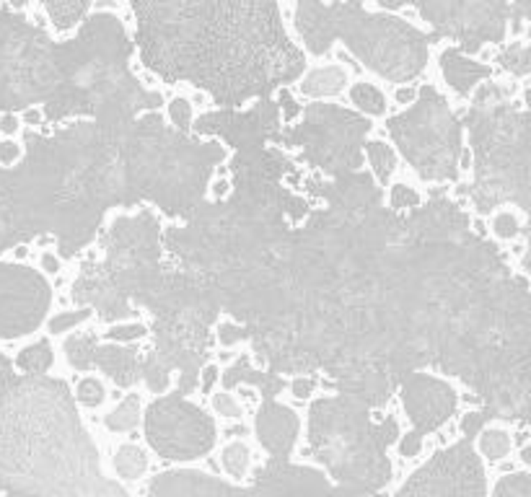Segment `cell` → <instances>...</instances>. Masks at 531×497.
Returning <instances> with one entry per match:
<instances>
[{"label": "cell", "instance_id": "1", "mask_svg": "<svg viewBox=\"0 0 531 497\" xmlns=\"http://www.w3.org/2000/svg\"><path fill=\"white\" fill-rule=\"evenodd\" d=\"M132 10L143 63L169 83L205 89L226 109L270 99L306 65L285 34L275 3L176 0L135 3Z\"/></svg>", "mask_w": 531, "mask_h": 497}, {"label": "cell", "instance_id": "2", "mask_svg": "<svg viewBox=\"0 0 531 497\" xmlns=\"http://www.w3.org/2000/svg\"><path fill=\"white\" fill-rule=\"evenodd\" d=\"M130 125L78 122L49 137L26 132V155L21 166L6 169V181L29 238L52 234L60 254L75 257L91 244L107 210L143 202L128 148Z\"/></svg>", "mask_w": 531, "mask_h": 497}, {"label": "cell", "instance_id": "3", "mask_svg": "<svg viewBox=\"0 0 531 497\" xmlns=\"http://www.w3.org/2000/svg\"><path fill=\"white\" fill-rule=\"evenodd\" d=\"M0 492L8 497H130L101 474L63 381H0Z\"/></svg>", "mask_w": 531, "mask_h": 497}, {"label": "cell", "instance_id": "4", "mask_svg": "<svg viewBox=\"0 0 531 497\" xmlns=\"http://www.w3.org/2000/svg\"><path fill=\"white\" fill-rule=\"evenodd\" d=\"M132 42L109 13L83 21L75 39L55 45L60 86L45 104L49 122L93 117V125L119 127L153 112L161 104L156 91H146L130 70Z\"/></svg>", "mask_w": 531, "mask_h": 497}, {"label": "cell", "instance_id": "5", "mask_svg": "<svg viewBox=\"0 0 531 497\" xmlns=\"http://www.w3.org/2000/svg\"><path fill=\"white\" fill-rule=\"evenodd\" d=\"M467 127L475 153V181L469 197L479 213H490L503 202L529 210L531 135L529 112L511 93L485 83L467 112Z\"/></svg>", "mask_w": 531, "mask_h": 497}, {"label": "cell", "instance_id": "6", "mask_svg": "<svg viewBox=\"0 0 531 497\" xmlns=\"http://www.w3.org/2000/svg\"><path fill=\"white\" fill-rule=\"evenodd\" d=\"M295 29L314 54H327L334 39L389 81H413L428 63V36L397 16L368 13L357 3H301Z\"/></svg>", "mask_w": 531, "mask_h": 497}, {"label": "cell", "instance_id": "7", "mask_svg": "<svg viewBox=\"0 0 531 497\" xmlns=\"http://www.w3.org/2000/svg\"><path fill=\"white\" fill-rule=\"evenodd\" d=\"M104 262H86L73 282V300L93 306L104 321L132 316L130 300L143 306L161 277V226L153 213L122 215L104 236Z\"/></svg>", "mask_w": 531, "mask_h": 497}, {"label": "cell", "instance_id": "8", "mask_svg": "<svg viewBox=\"0 0 531 497\" xmlns=\"http://www.w3.org/2000/svg\"><path fill=\"white\" fill-rule=\"evenodd\" d=\"M153 311L156 355L169 371H179L176 397L190 394L208 362L210 326L218 319V300L210 282L184 270L161 272L156 288L143 300Z\"/></svg>", "mask_w": 531, "mask_h": 497}, {"label": "cell", "instance_id": "9", "mask_svg": "<svg viewBox=\"0 0 531 497\" xmlns=\"http://www.w3.org/2000/svg\"><path fill=\"white\" fill-rule=\"evenodd\" d=\"M309 443L339 487L376 497L392 480V464L368 407L348 397H327L311 404Z\"/></svg>", "mask_w": 531, "mask_h": 497}, {"label": "cell", "instance_id": "10", "mask_svg": "<svg viewBox=\"0 0 531 497\" xmlns=\"http://www.w3.org/2000/svg\"><path fill=\"white\" fill-rule=\"evenodd\" d=\"M389 132L422 179H456L461 125L454 117L449 101L433 86H422L413 107L389 119Z\"/></svg>", "mask_w": 531, "mask_h": 497}, {"label": "cell", "instance_id": "11", "mask_svg": "<svg viewBox=\"0 0 531 497\" xmlns=\"http://www.w3.org/2000/svg\"><path fill=\"white\" fill-rule=\"evenodd\" d=\"M371 122L355 112L334 104H309L303 122L291 132L277 135L275 143H288L303 151V161L321 169L330 176H345L360 166V145Z\"/></svg>", "mask_w": 531, "mask_h": 497}, {"label": "cell", "instance_id": "12", "mask_svg": "<svg viewBox=\"0 0 531 497\" xmlns=\"http://www.w3.org/2000/svg\"><path fill=\"white\" fill-rule=\"evenodd\" d=\"M146 438L151 448L169 461H192L213 448L215 425L200 407L171 394L148 407Z\"/></svg>", "mask_w": 531, "mask_h": 497}, {"label": "cell", "instance_id": "13", "mask_svg": "<svg viewBox=\"0 0 531 497\" xmlns=\"http://www.w3.org/2000/svg\"><path fill=\"white\" fill-rule=\"evenodd\" d=\"M407 6H415L425 21H431L436 36L459 39L461 49L469 54L485 42H503L511 21V3L505 0H407Z\"/></svg>", "mask_w": 531, "mask_h": 497}, {"label": "cell", "instance_id": "14", "mask_svg": "<svg viewBox=\"0 0 531 497\" xmlns=\"http://www.w3.org/2000/svg\"><path fill=\"white\" fill-rule=\"evenodd\" d=\"M485 471L472 441H459L438 451L422 469L404 482L394 497H485Z\"/></svg>", "mask_w": 531, "mask_h": 497}, {"label": "cell", "instance_id": "15", "mask_svg": "<svg viewBox=\"0 0 531 497\" xmlns=\"http://www.w3.org/2000/svg\"><path fill=\"white\" fill-rule=\"evenodd\" d=\"M49 285L42 275L19 264H0V339L34 332L49 308Z\"/></svg>", "mask_w": 531, "mask_h": 497}, {"label": "cell", "instance_id": "16", "mask_svg": "<svg viewBox=\"0 0 531 497\" xmlns=\"http://www.w3.org/2000/svg\"><path fill=\"white\" fill-rule=\"evenodd\" d=\"M277 127H280V109L270 99H259L249 112L220 109V112L202 114L194 122L197 132L223 137L226 143L236 148V153L262 151L267 140L277 137Z\"/></svg>", "mask_w": 531, "mask_h": 497}, {"label": "cell", "instance_id": "17", "mask_svg": "<svg viewBox=\"0 0 531 497\" xmlns=\"http://www.w3.org/2000/svg\"><path fill=\"white\" fill-rule=\"evenodd\" d=\"M252 489L256 497H360L339 484H332L321 471L275 459L256 469Z\"/></svg>", "mask_w": 531, "mask_h": 497}, {"label": "cell", "instance_id": "18", "mask_svg": "<svg viewBox=\"0 0 531 497\" xmlns=\"http://www.w3.org/2000/svg\"><path fill=\"white\" fill-rule=\"evenodd\" d=\"M399 389H402V404L420 438L449 422V417L456 409V391L446 381L433 379L428 373H410L399 383Z\"/></svg>", "mask_w": 531, "mask_h": 497}, {"label": "cell", "instance_id": "19", "mask_svg": "<svg viewBox=\"0 0 531 497\" xmlns=\"http://www.w3.org/2000/svg\"><path fill=\"white\" fill-rule=\"evenodd\" d=\"M148 497H256L252 487H233L194 469L164 471L148 487Z\"/></svg>", "mask_w": 531, "mask_h": 497}, {"label": "cell", "instance_id": "20", "mask_svg": "<svg viewBox=\"0 0 531 497\" xmlns=\"http://www.w3.org/2000/svg\"><path fill=\"white\" fill-rule=\"evenodd\" d=\"M309 184L314 192H319L327 199L330 210H337V213H363L381 205V192L368 174L353 171L337 176L330 184H319L316 179H311Z\"/></svg>", "mask_w": 531, "mask_h": 497}, {"label": "cell", "instance_id": "21", "mask_svg": "<svg viewBox=\"0 0 531 497\" xmlns=\"http://www.w3.org/2000/svg\"><path fill=\"white\" fill-rule=\"evenodd\" d=\"M298 435V417L277 402H262L256 409V438L275 461H288Z\"/></svg>", "mask_w": 531, "mask_h": 497}, {"label": "cell", "instance_id": "22", "mask_svg": "<svg viewBox=\"0 0 531 497\" xmlns=\"http://www.w3.org/2000/svg\"><path fill=\"white\" fill-rule=\"evenodd\" d=\"M291 171V163L285 161L277 151L262 148L252 153H236L231 161L233 187H270L280 184L283 174Z\"/></svg>", "mask_w": 531, "mask_h": 497}, {"label": "cell", "instance_id": "23", "mask_svg": "<svg viewBox=\"0 0 531 497\" xmlns=\"http://www.w3.org/2000/svg\"><path fill=\"white\" fill-rule=\"evenodd\" d=\"M93 362L107 373L117 386H132L140 379V358L132 347H117L104 344L93 350Z\"/></svg>", "mask_w": 531, "mask_h": 497}, {"label": "cell", "instance_id": "24", "mask_svg": "<svg viewBox=\"0 0 531 497\" xmlns=\"http://www.w3.org/2000/svg\"><path fill=\"white\" fill-rule=\"evenodd\" d=\"M440 70H443L446 83L454 91H459L461 96H467L482 78H490V68L487 65L469 60L467 54H461L459 49H446V52L440 54Z\"/></svg>", "mask_w": 531, "mask_h": 497}, {"label": "cell", "instance_id": "25", "mask_svg": "<svg viewBox=\"0 0 531 497\" xmlns=\"http://www.w3.org/2000/svg\"><path fill=\"white\" fill-rule=\"evenodd\" d=\"M238 383H249V386H256V389L262 391V397L265 402H272V399L283 391V379L275 376V373H262V371H254V368H249V360L247 358H241L238 362H233L229 371L223 373V386L226 389H233Z\"/></svg>", "mask_w": 531, "mask_h": 497}, {"label": "cell", "instance_id": "26", "mask_svg": "<svg viewBox=\"0 0 531 497\" xmlns=\"http://www.w3.org/2000/svg\"><path fill=\"white\" fill-rule=\"evenodd\" d=\"M348 83V75L345 70L339 68H321V70H314L306 81L301 83V91L306 96H332V93H339Z\"/></svg>", "mask_w": 531, "mask_h": 497}, {"label": "cell", "instance_id": "27", "mask_svg": "<svg viewBox=\"0 0 531 497\" xmlns=\"http://www.w3.org/2000/svg\"><path fill=\"white\" fill-rule=\"evenodd\" d=\"M16 362H19L21 371H26L29 376H42L52 365V347H49L47 339H39V342L24 347L19 358H16Z\"/></svg>", "mask_w": 531, "mask_h": 497}, {"label": "cell", "instance_id": "28", "mask_svg": "<svg viewBox=\"0 0 531 497\" xmlns=\"http://www.w3.org/2000/svg\"><path fill=\"white\" fill-rule=\"evenodd\" d=\"M93 350H96V335H78L65 342V358L78 371H88L93 365Z\"/></svg>", "mask_w": 531, "mask_h": 497}, {"label": "cell", "instance_id": "29", "mask_svg": "<svg viewBox=\"0 0 531 497\" xmlns=\"http://www.w3.org/2000/svg\"><path fill=\"white\" fill-rule=\"evenodd\" d=\"M114 466L117 471L125 477V480H138L143 477L148 469V459L146 453L140 451L138 445H122L117 451V459H114Z\"/></svg>", "mask_w": 531, "mask_h": 497}, {"label": "cell", "instance_id": "30", "mask_svg": "<svg viewBox=\"0 0 531 497\" xmlns=\"http://www.w3.org/2000/svg\"><path fill=\"white\" fill-rule=\"evenodd\" d=\"M138 415H140V399L132 394V397H128L122 404H117V407L107 415V427H109V430H117V433H128V430H132V427L138 425Z\"/></svg>", "mask_w": 531, "mask_h": 497}, {"label": "cell", "instance_id": "31", "mask_svg": "<svg viewBox=\"0 0 531 497\" xmlns=\"http://www.w3.org/2000/svg\"><path fill=\"white\" fill-rule=\"evenodd\" d=\"M498 63L503 65L505 70H511L513 75H529L531 70V47L529 42H516L508 49L498 54Z\"/></svg>", "mask_w": 531, "mask_h": 497}, {"label": "cell", "instance_id": "32", "mask_svg": "<svg viewBox=\"0 0 531 497\" xmlns=\"http://www.w3.org/2000/svg\"><path fill=\"white\" fill-rule=\"evenodd\" d=\"M45 10L55 21V26L70 29L91 10V6L88 3H45Z\"/></svg>", "mask_w": 531, "mask_h": 497}, {"label": "cell", "instance_id": "33", "mask_svg": "<svg viewBox=\"0 0 531 497\" xmlns=\"http://www.w3.org/2000/svg\"><path fill=\"white\" fill-rule=\"evenodd\" d=\"M140 376L153 394H164L169 386V368L153 353H148L146 360H140Z\"/></svg>", "mask_w": 531, "mask_h": 497}, {"label": "cell", "instance_id": "34", "mask_svg": "<svg viewBox=\"0 0 531 497\" xmlns=\"http://www.w3.org/2000/svg\"><path fill=\"white\" fill-rule=\"evenodd\" d=\"M350 99H353V104L363 109L366 114H384L386 112L384 93L374 89V86H368V83H355L353 91H350Z\"/></svg>", "mask_w": 531, "mask_h": 497}, {"label": "cell", "instance_id": "35", "mask_svg": "<svg viewBox=\"0 0 531 497\" xmlns=\"http://www.w3.org/2000/svg\"><path fill=\"white\" fill-rule=\"evenodd\" d=\"M366 151H368V158H371V166H374L376 176L386 184V179H389L394 171V151L389 145L381 143V140L366 143Z\"/></svg>", "mask_w": 531, "mask_h": 497}, {"label": "cell", "instance_id": "36", "mask_svg": "<svg viewBox=\"0 0 531 497\" xmlns=\"http://www.w3.org/2000/svg\"><path fill=\"white\" fill-rule=\"evenodd\" d=\"M493 497H531V477L526 471L508 474L495 484Z\"/></svg>", "mask_w": 531, "mask_h": 497}, {"label": "cell", "instance_id": "37", "mask_svg": "<svg viewBox=\"0 0 531 497\" xmlns=\"http://www.w3.org/2000/svg\"><path fill=\"white\" fill-rule=\"evenodd\" d=\"M479 448H482V456H487L490 461H498L511 451V438L503 430H485L482 441H479Z\"/></svg>", "mask_w": 531, "mask_h": 497}, {"label": "cell", "instance_id": "38", "mask_svg": "<svg viewBox=\"0 0 531 497\" xmlns=\"http://www.w3.org/2000/svg\"><path fill=\"white\" fill-rule=\"evenodd\" d=\"M223 466L233 477H244V471L249 466V448L244 443H231L223 451Z\"/></svg>", "mask_w": 531, "mask_h": 497}, {"label": "cell", "instance_id": "39", "mask_svg": "<svg viewBox=\"0 0 531 497\" xmlns=\"http://www.w3.org/2000/svg\"><path fill=\"white\" fill-rule=\"evenodd\" d=\"M415 208H420V194L404 184H397L392 187V213H402V210H410L413 213Z\"/></svg>", "mask_w": 531, "mask_h": 497}, {"label": "cell", "instance_id": "40", "mask_svg": "<svg viewBox=\"0 0 531 497\" xmlns=\"http://www.w3.org/2000/svg\"><path fill=\"white\" fill-rule=\"evenodd\" d=\"M104 386H101L96 379H86L78 383V402L86 404V407H99L101 402H104Z\"/></svg>", "mask_w": 531, "mask_h": 497}, {"label": "cell", "instance_id": "41", "mask_svg": "<svg viewBox=\"0 0 531 497\" xmlns=\"http://www.w3.org/2000/svg\"><path fill=\"white\" fill-rule=\"evenodd\" d=\"M169 114H171V122L176 125V132H187L190 130V122H192V109L184 99H174L169 104Z\"/></svg>", "mask_w": 531, "mask_h": 497}, {"label": "cell", "instance_id": "42", "mask_svg": "<svg viewBox=\"0 0 531 497\" xmlns=\"http://www.w3.org/2000/svg\"><path fill=\"white\" fill-rule=\"evenodd\" d=\"M88 308H81V311H73V314H60V316H55L52 321H49V332H65V329H70V326L75 324H81V321H86L88 319Z\"/></svg>", "mask_w": 531, "mask_h": 497}, {"label": "cell", "instance_id": "43", "mask_svg": "<svg viewBox=\"0 0 531 497\" xmlns=\"http://www.w3.org/2000/svg\"><path fill=\"white\" fill-rule=\"evenodd\" d=\"M487 420V412H469V415H464V420H461V433L467 435V441H472L479 430H482V425H485Z\"/></svg>", "mask_w": 531, "mask_h": 497}, {"label": "cell", "instance_id": "44", "mask_svg": "<svg viewBox=\"0 0 531 497\" xmlns=\"http://www.w3.org/2000/svg\"><path fill=\"white\" fill-rule=\"evenodd\" d=\"M495 234L503 236V238H513L518 234V220L511 215V213H500L495 217Z\"/></svg>", "mask_w": 531, "mask_h": 497}, {"label": "cell", "instance_id": "45", "mask_svg": "<svg viewBox=\"0 0 531 497\" xmlns=\"http://www.w3.org/2000/svg\"><path fill=\"white\" fill-rule=\"evenodd\" d=\"M218 337H220V344H236L241 342V339H249L247 329L236 324H220Z\"/></svg>", "mask_w": 531, "mask_h": 497}, {"label": "cell", "instance_id": "46", "mask_svg": "<svg viewBox=\"0 0 531 497\" xmlns=\"http://www.w3.org/2000/svg\"><path fill=\"white\" fill-rule=\"evenodd\" d=\"M213 407H215V412H220L223 417H241V409H238V404L229 397V394H218V397L213 399Z\"/></svg>", "mask_w": 531, "mask_h": 497}, {"label": "cell", "instance_id": "47", "mask_svg": "<svg viewBox=\"0 0 531 497\" xmlns=\"http://www.w3.org/2000/svg\"><path fill=\"white\" fill-rule=\"evenodd\" d=\"M146 335V329L140 324H128V326H114L111 332H107L109 339H140Z\"/></svg>", "mask_w": 531, "mask_h": 497}, {"label": "cell", "instance_id": "48", "mask_svg": "<svg viewBox=\"0 0 531 497\" xmlns=\"http://www.w3.org/2000/svg\"><path fill=\"white\" fill-rule=\"evenodd\" d=\"M376 427H378V438H381V443H384L386 448H389V445L399 438V425H397V420H394V417H386L384 422H381V425H376Z\"/></svg>", "mask_w": 531, "mask_h": 497}, {"label": "cell", "instance_id": "49", "mask_svg": "<svg viewBox=\"0 0 531 497\" xmlns=\"http://www.w3.org/2000/svg\"><path fill=\"white\" fill-rule=\"evenodd\" d=\"M420 445H422V438L417 433H407L402 438V443H399V451H402L404 459H413V456H417L420 453Z\"/></svg>", "mask_w": 531, "mask_h": 497}, {"label": "cell", "instance_id": "50", "mask_svg": "<svg viewBox=\"0 0 531 497\" xmlns=\"http://www.w3.org/2000/svg\"><path fill=\"white\" fill-rule=\"evenodd\" d=\"M291 389H293V397L306 399V397H311L314 394V389H316V381L314 379H295Z\"/></svg>", "mask_w": 531, "mask_h": 497}, {"label": "cell", "instance_id": "51", "mask_svg": "<svg viewBox=\"0 0 531 497\" xmlns=\"http://www.w3.org/2000/svg\"><path fill=\"white\" fill-rule=\"evenodd\" d=\"M16 158H19V145L10 143V140H6V143H0V163H3V166H8V163H13Z\"/></svg>", "mask_w": 531, "mask_h": 497}, {"label": "cell", "instance_id": "52", "mask_svg": "<svg viewBox=\"0 0 531 497\" xmlns=\"http://www.w3.org/2000/svg\"><path fill=\"white\" fill-rule=\"evenodd\" d=\"M215 379H218V371H215L213 365H208V368L202 371V391H205V394H210V389H213V383H215Z\"/></svg>", "mask_w": 531, "mask_h": 497}, {"label": "cell", "instance_id": "53", "mask_svg": "<svg viewBox=\"0 0 531 497\" xmlns=\"http://www.w3.org/2000/svg\"><path fill=\"white\" fill-rule=\"evenodd\" d=\"M280 104H283V109H285V117H288V119H293L295 114H298V107H295V101L291 99V96H288L285 91H283V93H280Z\"/></svg>", "mask_w": 531, "mask_h": 497}, {"label": "cell", "instance_id": "54", "mask_svg": "<svg viewBox=\"0 0 531 497\" xmlns=\"http://www.w3.org/2000/svg\"><path fill=\"white\" fill-rule=\"evenodd\" d=\"M0 130L8 132V135L16 132V130H19V119L13 117V114H3V117H0Z\"/></svg>", "mask_w": 531, "mask_h": 497}, {"label": "cell", "instance_id": "55", "mask_svg": "<svg viewBox=\"0 0 531 497\" xmlns=\"http://www.w3.org/2000/svg\"><path fill=\"white\" fill-rule=\"evenodd\" d=\"M42 267H45L47 272H52V275H55V272L60 270V262H57L52 254H45V257H42Z\"/></svg>", "mask_w": 531, "mask_h": 497}, {"label": "cell", "instance_id": "56", "mask_svg": "<svg viewBox=\"0 0 531 497\" xmlns=\"http://www.w3.org/2000/svg\"><path fill=\"white\" fill-rule=\"evenodd\" d=\"M413 99H415V91L413 89H399V91H397V101H399V104H410Z\"/></svg>", "mask_w": 531, "mask_h": 497}, {"label": "cell", "instance_id": "57", "mask_svg": "<svg viewBox=\"0 0 531 497\" xmlns=\"http://www.w3.org/2000/svg\"><path fill=\"white\" fill-rule=\"evenodd\" d=\"M24 119H26L29 125H37V122H39V112H26V114H24Z\"/></svg>", "mask_w": 531, "mask_h": 497}]
</instances>
